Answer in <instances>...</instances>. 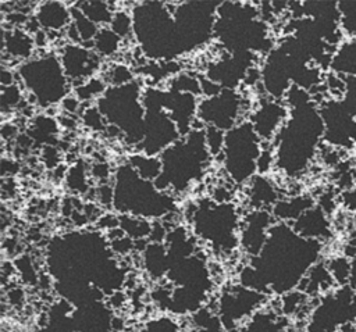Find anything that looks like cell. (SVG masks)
Returning <instances> with one entry per match:
<instances>
[{"mask_svg": "<svg viewBox=\"0 0 356 332\" xmlns=\"http://www.w3.org/2000/svg\"><path fill=\"white\" fill-rule=\"evenodd\" d=\"M323 243L298 235L289 224L275 222L261 251L249 258V285L264 294L282 296L299 288L321 260Z\"/></svg>", "mask_w": 356, "mask_h": 332, "instance_id": "cell-1", "label": "cell"}, {"mask_svg": "<svg viewBox=\"0 0 356 332\" xmlns=\"http://www.w3.org/2000/svg\"><path fill=\"white\" fill-rule=\"evenodd\" d=\"M321 140L324 122L318 104L310 100L289 107L288 119L273 142L275 168L289 178L299 176L318 153Z\"/></svg>", "mask_w": 356, "mask_h": 332, "instance_id": "cell-2", "label": "cell"}, {"mask_svg": "<svg viewBox=\"0 0 356 332\" xmlns=\"http://www.w3.org/2000/svg\"><path fill=\"white\" fill-rule=\"evenodd\" d=\"M159 157L161 174L154 181L156 188L172 196L185 193L203 179L213 158L206 144L204 128H193Z\"/></svg>", "mask_w": 356, "mask_h": 332, "instance_id": "cell-3", "label": "cell"}, {"mask_svg": "<svg viewBox=\"0 0 356 332\" xmlns=\"http://www.w3.org/2000/svg\"><path fill=\"white\" fill-rule=\"evenodd\" d=\"M214 38L227 53L268 54L275 46L268 24L250 3L221 1L217 8Z\"/></svg>", "mask_w": 356, "mask_h": 332, "instance_id": "cell-4", "label": "cell"}, {"mask_svg": "<svg viewBox=\"0 0 356 332\" xmlns=\"http://www.w3.org/2000/svg\"><path fill=\"white\" fill-rule=\"evenodd\" d=\"M134 39L149 61H175L186 54L170 3L142 1L131 10Z\"/></svg>", "mask_w": 356, "mask_h": 332, "instance_id": "cell-5", "label": "cell"}, {"mask_svg": "<svg viewBox=\"0 0 356 332\" xmlns=\"http://www.w3.org/2000/svg\"><path fill=\"white\" fill-rule=\"evenodd\" d=\"M113 208L118 215H134L161 221L177 210L175 196L161 192L154 182L143 179L128 163L118 165L113 175Z\"/></svg>", "mask_w": 356, "mask_h": 332, "instance_id": "cell-6", "label": "cell"}, {"mask_svg": "<svg viewBox=\"0 0 356 332\" xmlns=\"http://www.w3.org/2000/svg\"><path fill=\"white\" fill-rule=\"evenodd\" d=\"M185 217L195 238L217 256H229L239 247L242 218L232 201L218 203L211 197H200L189 203Z\"/></svg>", "mask_w": 356, "mask_h": 332, "instance_id": "cell-7", "label": "cell"}, {"mask_svg": "<svg viewBox=\"0 0 356 332\" xmlns=\"http://www.w3.org/2000/svg\"><path fill=\"white\" fill-rule=\"evenodd\" d=\"M143 88L138 79L124 86H108L95 103L107 122V128L135 149L142 143L145 135Z\"/></svg>", "mask_w": 356, "mask_h": 332, "instance_id": "cell-8", "label": "cell"}, {"mask_svg": "<svg viewBox=\"0 0 356 332\" xmlns=\"http://www.w3.org/2000/svg\"><path fill=\"white\" fill-rule=\"evenodd\" d=\"M18 83L31 101L39 108H51L60 104L72 92L57 54L44 53L17 65Z\"/></svg>", "mask_w": 356, "mask_h": 332, "instance_id": "cell-9", "label": "cell"}, {"mask_svg": "<svg viewBox=\"0 0 356 332\" xmlns=\"http://www.w3.org/2000/svg\"><path fill=\"white\" fill-rule=\"evenodd\" d=\"M263 150V142L254 132L249 119H243L225 132L221 153L222 168L236 185H248L257 174V160Z\"/></svg>", "mask_w": 356, "mask_h": 332, "instance_id": "cell-10", "label": "cell"}, {"mask_svg": "<svg viewBox=\"0 0 356 332\" xmlns=\"http://www.w3.org/2000/svg\"><path fill=\"white\" fill-rule=\"evenodd\" d=\"M356 325V290L337 286L316 299L305 319V332H342Z\"/></svg>", "mask_w": 356, "mask_h": 332, "instance_id": "cell-11", "label": "cell"}, {"mask_svg": "<svg viewBox=\"0 0 356 332\" xmlns=\"http://www.w3.org/2000/svg\"><path fill=\"white\" fill-rule=\"evenodd\" d=\"M145 107V135L136 151L146 156H160L167 147L175 143L181 133L164 110V89L159 86H145L142 92Z\"/></svg>", "mask_w": 356, "mask_h": 332, "instance_id": "cell-12", "label": "cell"}, {"mask_svg": "<svg viewBox=\"0 0 356 332\" xmlns=\"http://www.w3.org/2000/svg\"><path fill=\"white\" fill-rule=\"evenodd\" d=\"M220 4L221 1H182L175 4L172 14L186 54L203 47L214 38Z\"/></svg>", "mask_w": 356, "mask_h": 332, "instance_id": "cell-13", "label": "cell"}, {"mask_svg": "<svg viewBox=\"0 0 356 332\" xmlns=\"http://www.w3.org/2000/svg\"><path fill=\"white\" fill-rule=\"evenodd\" d=\"M267 303V294L232 283L221 289L216 301V311L225 331L239 328Z\"/></svg>", "mask_w": 356, "mask_h": 332, "instance_id": "cell-14", "label": "cell"}, {"mask_svg": "<svg viewBox=\"0 0 356 332\" xmlns=\"http://www.w3.org/2000/svg\"><path fill=\"white\" fill-rule=\"evenodd\" d=\"M245 99L238 90L222 89L217 96L200 97L197 121L204 126H214L224 132L242 122Z\"/></svg>", "mask_w": 356, "mask_h": 332, "instance_id": "cell-15", "label": "cell"}, {"mask_svg": "<svg viewBox=\"0 0 356 332\" xmlns=\"http://www.w3.org/2000/svg\"><path fill=\"white\" fill-rule=\"evenodd\" d=\"M257 54L253 53H222L218 60L210 63L204 75L222 89L236 90L246 79L250 68L256 67Z\"/></svg>", "mask_w": 356, "mask_h": 332, "instance_id": "cell-16", "label": "cell"}, {"mask_svg": "<svg viewBox=\"0 0 356 332\" xmlns=\"http://www.w3.org/2000/svg\"><path fill=\"white\" fill-rule=\"evenodd\" d=\"M58 58L72 88L96 76L102 67V58L90 47L76 43H64Z\"/></svg>", "mask_w": 356, "mask_h": 332, "instance_id": "cell-17", "label": "cell"}, {"mask_svg": "<svg viewBox=\"0 0 356 332\" xmlns=\"http://www.w3.org/2000/svg\"><path fill=\"white\" fill-rule=\"evenodd\" d=\"M289 108L281 100L263 97L259 100L256 108L249 115L254 132L263 142V144H273L277 133L288 119Z\"/></svg>", "mask_w": 356, "mask_h": 332, "instance_id": "cell-18", "label": "cell"}, {"mask_svg": "<svg viewBox=\"0 0 356 332\" xmlns=\"http://www.w3.org/2000/svg\"><path fill=\"white\" fill-rule=\"evenodd\" d=\"M271 210H249L241 219L239 246L249 256L256 257L267 238L270 228L275 224Z\"/></svg>", "mask_w": 356, "mask_h": 332, "instance_id": "cell-19", "label": "cell"}, {"mask_svg": "<svg viewBox=\"0 0 356 332\" xmlns=\"http://www.w3.org/2000/svg\"><path fill=\"white\" fill-rule=\"evenodd\" d=\"M199 100L200 97L192 93L164 89V110L175 122L181 136H185L195 128L197 122Z\"/></svg>", "mask_w": 356, "mask_h": 332, "instance_id": "cell-20", "label": "cell"}, {"mask_svg": "<svg viewBox=\"0 0 356 332\" xmlns=\"http://www.w3.org/2000/svg\"><path fill=\"white\" fill-rule=\"evenodd\" d=\"M293 231L305 239L325 243L332 236V224L330 215L324 213L317 204L305 211L293 224Z\"/></svg>", "mask_w": 356, "mask_h": 332, "instance_id": "cell-21", "label": "cell"}, {"mask_svg": "<svg viewBox=\"0 0 356 332\" xmlns=\"http://www.w3.org/2000/svg\"><path fill=\"white\" fill-rule=\"evenodd\" d=\"M33 36L22 28H8L1 31V53L10 61L18 65L31 60L35 56Z\"/></svg>", "mask_w": 356, "mask_h": 332, "instance_id": "cell-22", "label": "cell"}, {"mask_svg": "<svg viewBox=\"0 0 356 332\" xmlns=\"http://www.w3.org/2000/svg\"><path fill=\"white\" fill-rule=\"evenodd\" d=\"M33 18L44 32H63L71 24V7L64 1H42Z\"/></svg>", "mask_w": 356, "mask_h": 332, "instance_id": "cell-23", "label": "cell"}, {"mask_svg": "<svg viewBox=\"0 0 356 332\" xmlns=\"http://www.w3.org/2000/svg\"><path fill=\"white\" fill-rule=\"evenodd\" d=\"M140 251V260L146 275L153 281H161L167 278L171 261L165 243L149 240Z\"/></svg>", "mask_w": 356, "mask_h": 332, "instance_id": "cell-24", "label": "cell"}, {"mask_svg": "<svg viewBox=\"0 0 356 332\" xmlns=\"http://www.w3.org/2000/svg\"><path fill=\"white\" fill-rule=\"evenodd\" d=\"M248 199L252 210H271L280 196L275 183L267 175L256 174L248 183Z\"/></svg>", "mask_w": 356, "mask_h": 332, "instance_id": "cell-25", "label": "cell"}, {"mask_svg": "<svg viewBox=\"0 0 356 332\" xmlns=\"http://www.w3.org/2000/svg\"><path fill=\"white\" fill-rule=\"evenodd\" d=\"M335 288H337V285H335V281L327 267V263L320 260L309 269V272L302 279L298 289L302 290L303 293H306L310 299L312 297L317 299Z\"/></svg>", "mask_w": 356, "mask_h": 332, "instance_id": "cell-26", "label": "cell"}, {"mask_svg": "<svg viewBox=\"0 0 356 332\" xmlns=\"http://www.w3.org/2000/svg\"><path fill=\"white\" fill-rule=\"evenodd\" d=\"M238 332H289L288 318L280 311L264 306L253 314Z\"/></svg>", "mask_w": 356, "mask_h": 332, "instance_id": "cell-27", "label": "cell"}, {"mask_svg": "<svg viewBox=\"0 0 356 332\" xmlns=\"http://www.w3.org/2000/svg\"><path fill=\"white\" fill-rule=\"evenodd\" d=\"M316 206L314 199L310 194H296L286 199H280L274 207L271 208V213L277 222L284 224H293L305 211Z\"/></svg>", "mask_w": 356, "mask_h": 332, "instance_id": "cell-28", "label": "cell"}, {"mask_svg": "<svg viewBox=\"0 0 356 332\" xmlns=\"http://www.w3.org/2000/svg\"><path fill=\"white\" fill-rule=\"evenodd\" d=\"M60 124L56 118L47 114H39L32 118L31 126L28 128V136L31 138L32 143H40L44 146H54L57 142Z\"/></svg>", "mask_w": 356, "mask_h": 332, "instance_id": "cell-29", "label": "cell"}, {"mask_svg": "<svg viewBox=\"0 0 356 332\" xmlns=\"http://www.w3.org/2000/svg\"><path fill=\"white\" fill-rule=\"evenodd\" d=\"M127 163L146 181L154 182L161 174V160L159 156H146L135 151L128 156Z\"/></svg>", "mask_w": 356, "mask_h": 332, "instance_id": "cell-30", "label": "cell"}, {"mask_svg": "<svg viewBox=\"0 0 356 332\" xmlns=\"http://www.w3.org/2000/svg\"><path fill=\"white\" fill-rule=\"evenodd\" d=\"M74 4L99 28L108 26L115 11V8H113V4L108 1L83 0V1H76Z\"/></svg>", "mask_w": 356, "mask_h": 332, "instance_id": "cell-31", "label": "cell"}, {"mask_svg": "<svg viewBox=\"0 0 356 332\" xmlns=\"http://www.w3.org/2000/svg\"><path fill=\"white\" fill-rule=\"evenodd\" d=\"M122 42L124 40L115 35L110 26H102L92 42V50L100 58H110L120 51Z\"/></svg>", "mask_w": 356, "mask_h": 332, "instance_id": "cell-32", "label": "cell"}, {"mask_svg": "<svg viewBox=\"0 0 356 332\" xmlns=\"http://www.w3.org/2000/svg\"><path fill=\"white\" fill-rule=\"evenodd\" d=\"M89 176H90V172H89L88 164H85V161L82 160H78L76 163H74L67 168L64 175V182L67 189L71 193L83 194L89 190V185H88Z\"/></svg>", "mask_w": 356, "mask_h": 332, "instance_id": "cell-33", "label": "cell"}, {"mask_svg": "<svg viewBox=\"0 0 356 332\" xmlns=\"http://www.w3.org/2000/svg\"><path fill=\"white\" fill-rule=\"evenodd\" d=\"M120 228L128 238H131L135 242L149 240L153 228V221L134 215H120Z\"/></svg>", "mask_w": 356, "mask_h": 332, "instance_id": "cell-34", "label": "cell"}, {"mask_svg": "<svg viewBox=\"0 0 356 332\" xmlns=\"http://www.w3.org/2000/svg\"><path fill=\"white\" fill-rule=\"evenodd\" d=\"M71 25L75 28L81 44L92 49V42L100 28L93 24L75 4L71 7Z\"/></svg>", "mask_w": 356, "mask_h": 332, "instance_id": "cell-35", "label": "cell"}, {"mask_svg": "<svg viewBox=\"0 0 356 332\" xmlns=\"http://www.w3.org/2000/svg\"><path fill=\"white\" fill-rule=\"evenodd\" d=\"M106 81L100 76H92L88 81L82 82L81 85H76L72 88V94L81 101V103H90V101H97L103 93L107 89Z\"/></svg>", "mask_w": 356, "mask_h": 332, "instance_id": "cell-36", "label": "cell"}, {"mask_svg": "<svg viewBox=\"0 0 356 332\" xmlns=\"http://www.w3.org/2000/svg\"><path fill=\"white\" fill-rule=\"evenodd\" d=\"M175 92L182 93H192L195 96L202 97V89H200V78L197 74L189 72V71H181L179 74L174 75L167 81V88Z\"/></svg>", "mask_w": 356, "mask_h": 332, "instance_id": "cell-37", "label": "cell"}, {"mask_svg": "<svg viewBox=\"0 0 356 332\" xmlns=\"http://www.w3.org/2000/svg\"><path fill=\"white\" fill-rule=\"evenodd\" d=\"M102 78L106 81L107 86H124L134 82L135 71L124 63H111L106 67Z\"/></svg>", "mask_w": 356, "mask_h": 332, "instance_id": "cell-38", "label": "cell"}, {"mask_svg": "<svg viewBox=\"0 0 356 332\" xmlns=\"http://www.w3.org/2000/svg\"><path fill=\"white\" fill-rule=\"evenodd\" d=\"M337 286H348L352 275V258L345 254L332 256L325 261Z\"/></svg>", "mask_w": 356, "mask_h": 332, "instance_id": "cell-39", "label": "cell"}, {"mask_svg": "<svg viewBox=\"0 0 356 332\" xmlns=\"http://www.w3.org/2000/svg\"><path fill=\"white\" fill-rule=\"evenodd\" d=\"M108 26L122 40L134 38V19L131 11H127L124 8L115 10Z\"/></svg>", "mask_w": 356, "mask_h": 332, "instance_id": "cell-40", "label": "cell"}, {"mask_svg": "<svg viewBox=\"0 0 356 332\" xmlns=\"http://www.w3.org/2000/svg\"><path fill=\"white\" fill-rule=\"evenodd\" d=\"M139 332H181V326L172 315L161 314L147 319Z\"/></svg>", "mask_w": 356, "mask_h": 332, "instance_id": "cell-41", "label": "cell"}, {"mask_svg": "<svg viewBox=\"0 0 356 332\" xmlns=\"http://www.w3.org/2000/svg\"><path fill=\"white\" fill-rule=\"evenodd\" d=\"M24 101V89L19 83L1 88L0 93V107L3 114L11 113Z\"/></svg>", "mask_w": 356, "mask_h": 332, "instance_id": "cell-42", "label": "cell"}, {"mask_svg": "<svg viewBox=\"0 0 356 332\" xmlns=\"http://www.w3.org/2000/svg\"><path fill=\"white\" fill-rule=\"evenodd\" d=\"M14 269L21 276L24 283H35L38 281L35 265L28 254H21L14 260Z\"/></svg>", "mask_w": 356, "mask_h": 332, "instance_id": "cell-43", "label": "cell"}, {"mask_svg": "<svg viewBox=\"0 0 356 332\" xmlns=\"http://www.w3.org/2000/svg\"><path fill=\"white\" fill-rule=\"evenodd\" d=\"M204 136H206V144L211 157L221 156L224 149L225 132L214 126H204Z\"/></svg>", "mask_w": 356, "mask_h": 332, "instance_id": "cell-44", "label": "cell"}, {"mask_svg": "<svg viewBox=\"0 0 356 332\" xmlns=\"http://www.w3.org/2000/svg\"><path fill=\"white\" fill-rule=\"evenodd\" d=\"M81 119H82L83 125L86 128H89L90 131L99 132V131H106L107 129V122L104 121V118L100 114L96 104L86 107L81 114Z\"/></svg>", "mask_w": 356, "mask_h": 332, "instance_id": "cell-45", "label": "cell"}, {"mask_svg": "<svg viewBox=\"0 0 356 332\" xmlns=\"http://www.w3.org/2000/svg\"><path fill=\"white\" fill-rule=\"evenodd\" d=\"M89 172H90V178L99 181L100 183H106V181H108V178L114 175V171L110 168V165L107 163H95L92 167H89Z\"/></svg>", "mask_w": 356, "mask_h": 332, "instance_id": "cell-46", "label": "cell"}, {"mask_svg": "<svg viewBox=\"0 0 356 332\" xmlns=\"http://www.w3.org/2000/svg\"><path fill=\"white\" fill-rule=\"evenodd\" d=\"M96 226H97V231H106V232L120 228V215L111 214V213L100 214V217L96 221Z\"/></svg>", "mask_w": 356, "mask_h": 332, "instance_id": "cell-47", "label": "cell"}, {"mask_svg": "<svg viewBox=\"0 0 356 332\" xmlns=\"http://www.w3.org/2000/svg\"><path fill=\"white\" fill-rule=\"evenodd\" d=\"M42 160L47 168H56L60 164L61 154L56 146L42 147Z\"/></svg>", "mask_w": 356, "mask_h": 332, "instance_id": "cell-48", "label": "cell"}, {"mask_svg": "<svg viewBox=\"0 0 356 332\" xmlns=\"http://www.w3.org/2000/svg\"><path fill=\"white\" fill-rule=\"evenodd\" d=\"M96 197L99 204L108 207H113V197H114V189H113V183H100L96 189Z\"/></svg>", "mask_w": 356, "mask_h": 332, "instance_id": "cell-49", "label": "cell"}, {"mask_svg": "<svg viewBox=\"0 0 356 332\" xmlns=\"http://www.w3.org/2000/svg\"><path fill=\"white\" fill-rule=\"evenodd\" d=\"M341 200V204L345 210L350 211V213H356V188H350V189H345L341 193V197L338 199V201Z\"/></svg>", "mask_w": 356, "mask_h": 332, "instance_id": "cell-50", "label": "cell"}, {"mask_svg": "<svg viewBox=\"0 0 356 332\" xmlns=\"http://www.w3.org/2000/svg\"><path fill=\"white\" fill-rule=\"evenodd\" d=\"M0 83L1 88L4 86H11L14 83H18V75L15 69H11V67H7L6 64H3L1 67V75H0Z\"/></svg>", "mask_w": 356, "mask_h": 332, "instance_id": "cell-51", "label": "cell"}, {"mask_svg": "<svg viewBox=\"0 0 356 332\" xmlns=\"http://www.w3.org/2000/svg\"><path fill=\"white\" fill-rule=\"evenodd\" d=\"M81 104H82V103H81L72 93L68 94V96L60 103V106L63 107L64 114H68V115L76 114L78 110H79V107H81Z\"/></svg>", "mask_w": 356, "mask_h": 332, "instance_id": "cell-52", "label": "cell"}, {"mask_svg": "<svg viewBox=\"0 0 356 332\" xmlns=\"http://www.w3.org/2000/svg\"><path fill=\"white\" fill-rule=\"evenodd\" d=\"M349 286L356 290V258L352 260V275H350Z\"/></svg>", "mask_w": 356, "mask_h": 332, "instance_id": "cell-53", "label": "cell"}]
</instances>
